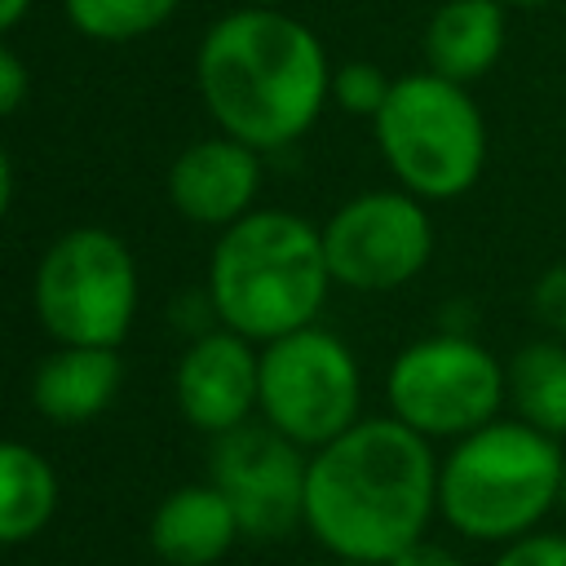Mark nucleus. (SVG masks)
<instances>
[{"label": "nucleus", "instance_id": "obj_1", "mask_svg": "<svg viewBox=\"0 0 566 566\" xmlns=\"http://www.w3.org/2000/svg\"><path fill=\"white\" fill-rule=\"evenodd\" d=\"M438 513V460L429 438L394 416H371L310 455L305 526L340 562L389 566L424 539Z\"/></svg>", "mask_w": 566, "mask_h": 566}, {"label": "nucleus", "instance_id": "obj_2", "mask_svg": "<svg viewBox=\"0 0 566 566\" xmlns=\"http://www.w3.org/2000/svg\"><path fill=\"white\" fill-rule=\"evenodd\" d=\"M195 84L221 133L261 155L310 133L332 97V66L305 22L248 4L208 27Z\"/></svg>", "mask_w": 566, "mask_h": 566}, {"label": "nucleus", "instance_id": "obj_3", "mask_svg": "<svg viewBox=\"0 0 566 566\" xmlns=\"http://www.w3.org/2000/svg\"><path fill=\"white\" fill-rule=\"evenodd\" d=\"M332 287L323 230L296 212H248L226 226L212 261L208 292L217 318L243 340H279L287 332L314 327Z\"/></svg>", "mask_w": 566, "mask_h": 566}, {"label": "nucleus", "instance_id": "obj_4", "mask_svg": "<svg viewBox=\"0 0 566 566\" xmlns=\"http://www.w3.org/2000/svg\"><path fill=\"white\" fill-rule=\"evenodd\" d=\"M562 464L557 438L522 420H491L438 464V513L464 539L513 544L557 509Z\"/></svg>", "mask_w": 566, "mask_h": 566}, {"label": "nucleus", "instance_id": "obj_5", "mask_svg": "<svg viewBox=\"0 0 566 566\" xmlns=\"http://www.w3.org/2000/svg\"><path fill=\"white\" fill-rule=\"evenodd\" d=\"M389 172L416 199H455L478 186L486 164V124L464 84L433 71L394 80L371 119Z\"/></svg>", "mask_w": 566, "mask_h": 566}, {"label": "nucleus", "instance_id": "obj_6", "mask_svg": "<svg viewBox=\"0 0 566 566\" xmlns=\"http://www.w3.org/2000/svg\"><path fill=\"white\" fill-rule=\"evenodd\" d=\"M35 314L57 345L115 349L137 314V261L124 239L97 226L53 239L35 270Z\"/></svg>", "mask_w": 566, "mask_h": 566}, {"label": "nucleus", "instance_id": "obj_7", "mask_svg": "<svg viewBox=\"0 0 566 566\" xmlns=\"http://www.w3.org/2000/svg\"><path fill=\"white\" fill-rule=\"evenodd\" d=\"M389 411L420 438H469L500 420L509 380L500 358L469 336H424L407 345L385 380Z\"/></svg>", "mask_w": 566, "mask_h": 566}, {"label": "nucleus", "instance_id": "obj_8", "mask_svg": "<svg viewBox=\"0 0 566 566\" xmlns=\"http://www.w3.org/2000/svg\"><path fill=\"white\" fill-rule=\"evenodd\" d=\"M363 376L349 345L323 327H301L261 349V416L296 447H327L358 424Z\"/></svg>", "mask_w": 566, "mask_h": 566}, {"label": "nucleus", "instance_id": "obj_9", "mask_svg": "<svg viewBox=\"0 0 566 566\" xmlns=\"http://www.w3.org/2000/svg\"><path fill=\"white\" fill-rule=\"evenodd\" d=\"M332 283L354 292H394L433 256V221L407 190H367L323 226Z\"/></svg>", "mask_w": 566, "mask_h": 566}, {"label": "nucleus", "instance_id": "obj_10", "mask_svg": "<svg viewBox=\"0 0 566 566\" xmlns=\"http://www.w3.org/2000/svg\"><path fill=\"white\" fill-rule=\"evenodd\" d=\"M305 473L310 460L301 447L270 424H239L212 442V486L252 539H279L305 526Z\"/></svg>", "mask_w": 566, "mask_h": 566}, {"label": "nucleus", "instance_id": "obj_11", "mask_svg": "<svg viewBox=\"0 0 566 566\" xmlns=\"http://www.w3.org/2000/svg\"><path fill=\"white\" fill-rule=\"evenodd\" d=\"M177 407L203 433H230L248 424L252 407L261 402V354L239 332H208L199 336L177 363Z\"/></svg>", "mask_w": 566, "mask_h": 566}, {"label": "nucleus", "instance_id": "obj_12", "mask_svg": "<svg viewBox=\"0 0 566 566\" xmlns=\"http://www.w3.org/2000/svg\"><path fill=\"white\" fill-rule=\"evenodd\" d=\"M261 186V159L234 137H203L186 146L168 168V199L195 226H234L252 212Z\"/></svg>", "mask_w": 566, "mask_h": 566}, {"label": "nucleus", "instance_id": "obj_13", "mask_svg": "<svg viewBox=\"0 0 566 566\" xmlns=\"http://www.w3.org/2000/svg\"><path fill=\"white\" fill-rule=\"evenodd\" d=\"M234 535H243L239 517L212 482L177 486L150 517V548L168 566H212L217 557H226Z\"/></svg>", "mask_w": 566, "mask_h": 566}, {"label": "nucleus", "instance_id": "obj_14", "mask_svg": "<svg viewBox=\"0 0 566 566\" xmlns=\"http://www.w3.org/2000/svg\"><path fill=\"white\" fill-rule=\"evenodd\" d=\"M119 380H124V367H119L115 349H106V345H57V354H49L35 367L31 402L53 424H84V420H93L97 411L111 407Z\"/></svg>", "mask_w": 566, "mask_h": 566}, {"label": "nucleus", "instance_id": "obj_15", "mask_svg": "<svg viewBox=\"0 0 566 566\" xmlns=\"http://www.w3.org/2000/svg\"><path fill=\"white\" fill-rule=\"evenodd\" d=\"M504 4L500 0H447L424 27V62L451 84L482 80L504 53Z\"/></svg>", "mask_w": 566, "mask_h": 566}, {"label": "nucleus", "instance_id": "obj_16", "mask_svg": "<svg viewBox=\"0 0 566 566\" xmlns=\"http://www.w3.org/2000/svg\"><path fill=\"white\" fill-rule=\"evenodd\" d=\"M57 509V478L49 460L13 438H0V544H22L49 526Z\"/></svg>", "mask_w": 566, "mask_h": 566}, {"label": "nucleus", "instance_id": "obj_17", "mask_svg": "<svg viewBox=\"0 0 566 566\" xmlns=\"http://www.w3.org/2000/svg\"><path fill=\"white\" fill-rule=\"evenodd\" d=\"M509 402L522 424L562 438L566 433V345L562 340H531L504 367Z\"/></svg>", "mask_w": 566, "mask_h": 566}, {"label": "nucleus", "instance_id": "obj_18", "mask_svg": "<svg viewBox=\"0 0 566 566\" xmlns=\"http://www.w3.org/2000/svg\"><path fill=\"white\" fill-rule=\"evenodd\" d=\"M62 4L71 27L102 44L142 40L177 13V0H62Z\"/></svg>", "mask_w": 566, "mask_h": 566}, {"label": "nucleus", "instance_id": "obj_19", "mask_svg": "<svg viewBox=\"0 0 566 566\" xmlns=\"http://www.w3.org/2000/svg\"><path fill=\"white\" fill-rule=\"evenodd\" d=\"M389 88H394V80L380 66H371V62H345L340 71H332V97L349 115L376 119L385 97H389Z\"/></svg>", "mask_w": 566, "mask_h": 566}, {"label": "nucleus", "instance_id": "obj_20", "mask_svg": "<svg viewBox=\"0 0 566 566\" xmlns=\"http://www.w3.org/2000/svg\"><path fill=\"white\" fill-rule=\"evenodd\" d=\"M531 314L553 332L566 336V265H548L531 287Z\"/></svg>", "mask_w": 566, "mask_h": 566}, {"label": "nucleus", "instance_id": "obj_21", "mask_svg": "<svg viewBox=\"0 0 566 566\" xmlns=\"http://www.w3.org/2000/svg\"><path fill=\"white\" fill-rule=\"evenodd\" d=\"M491 566H566V535L531 531V535L504 544V553Z\"/></svg>", "mask_w": 566, "mask_h": 566}, {"label": "nucleus", "instance_id": "obj_22", "mask_svg": "<svg viewBox=\"0 0 566 566\" xmlns=\"http://www.w3.org/2000/svg\"><path fill=\"white\" fill-rule=\"evenodd\" d=\"M27 88H31V75L22 66V57L9 44H0V119H9L27 102Z\"/></svg>", "mask_w": 566, "mask_h": 566}, {"label": "nucleus", "instance_id": "obj_23", "mask_svg": "<svg viewBox=\"0 0 566 566\" xmlns=\"http://www.w3.org/2000/svg\"><path fill=\"white\" fill-rule=\"evenodd\" d=\"M389 566H464L455 553H447L442 544H429V539H416L411 548H402Z\"/></svg>", "mask_w": 566, "mask_h": 566}, {"label": "nucleus", "instance_id": "obj_24", "mask_svg": "<svg viewBox=\"0 0 566 566\" xmlns=\"http://www.w3.org/2000/svg\"><path fill=\"white\" fill-rule=\"evenodd\" d=\"M27 9H31V0H0V35H4L9 27H18V22L27 18Z\"/></svg>", "mask_w": 566, "mask_h": 566}, {"label": "nucleus", "instance_id": "obj_25", "mask_svg": "<svg viewBox=\"0 0 566 566\" xmlns=\"http://www.w3.org/2000/svg\"><path fill=\"white\" fill-rule=\"evenodd\" d=\"M9 199H13V164H9V155H4V146H0V221H4V212H9Z\"/></svg>", "mask_w": 566, "mask_h": 566}, {"label": "nucleus", "instance_id": "obj_26", "mask_svg": "<svg viewBox=\"0 0 566 566\" xmlns=\"http://www.w3.org/2000/svg\"><path fill=\"white\" fill-rule=\"evenodd\" d=\"M500 4H504V9H509V4H513V9H535V4H553V0H500Z\"/></svg>", "mask_w": 566, "mask_h": 566}, {"label": "nucleus", "instance_id": "obj_27", "mask_svg": "<svg viewBox=\"0 0 566 566\" xmlns=\"http://www.w3.org/2000/svg\"><path fill=\"white\" fill-rule=\"evenodd\" d=\"M557 509L566 513V464H562V486H557Z\"/></svg>", "mask_w": 566, "mask_h": 566}, {"label": "nucleus", "instance_id": "obj_28", "mask_svg": "<svg viewBox=\"0 0 566 566\" xmlns=\"http://www.w3.org/2000/svg\"><path fill=\"white\" fill-rule=\"evenodd\" d=\"M248 4H256V9H274V4H283V0H248Z\"/></svg>", "mask_w": 566, "mask_h": 566}, {"label": "nucleus", "instance_id": "obj_29", "mask_svg": "<svg viewBox=\"0 0 566 566\" xmlns=\"http://www.w3.org/2000/svg\"><path fill=\"white\" fill-rule=\"evenodd\" d=\"M336 566H367V562H336Z\"/></svg>", "mask_w": 566, "mask_h": 566}]
</instances>
